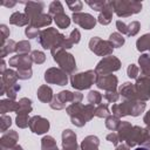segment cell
Wrapping results in <instances>:
<instances>
[{"label":"cell","mask_w":150,"mask_h":150,"mask_svg":"<svg viewBox=\"0 0 150 150\" xmlns=\"http://www.w3.org/2000/svg\"><path fill=\"white\" fill-rule=\"evenodd\" d=\"M39 39V43L43 49H49L52 54L59 50H67L70 49L74 45L70 42L69 38L61 34L56 28L48 27L41 30Z\"/></svg>","instance_id":"6da1fadb"},{"label":"cell","mask_w":150,"mask_h":150,"mask_svg":"<svg viewBox=\"0 0 150 150\" xmlns=\"http://www.w3.org/2000/svg\"><path fill=\"white\" fill-rule=\"evenodd\" d=\"M95 105L94 104H82V103H70L66 108V112L70 117L71 123L75 127L82 128L87 122L93 120L95 116Z\"/></svg>","instance_id":"7a4b0ae2"},{"label":"cell","mask_w":150,"mask_h":150,"mask_svg":"<svg viewBox=\"0 0 150 150\" xmlns=\"http://www.w3.org/2000/svg\"><path fill=\"white\" fill-rule=\"evenodd\" d=\"M146 103L143 101H128L124 100L122 103L112 104L111 111L112 115L117 117H124V116H132L137 117L145 110Z\"/></svg>","instance_id":"3957f363"},{"label":"cell","mask_w":150,"mask_h":150,"mask_svg":"<svg viewBox=\"0 0 150 150\" xmlns=\"http://www.w3.org/2000/svg\"><path fill=\"white\" fill-rule=\"evenodd\" d=\"M110 2L118 18H128L142 11V2L136 0H112Z\"/></svg>","instance_id":"277c9868"},{"label":"cell","mask_w":150,"mask_h":150,"mask_svg":"<svg viewBox=\"0 0 150 150\" xmlns=\"http://www.w3.org/2000/svg\"><path fill=\"white\" fill-rule=\"evenodd\" d=\"M97 77H98V75L95 71V69H89L86 71L75 73V74L70 75V84L77 91L89 89L93 84H96Z\"/></svg>","instance_id":"5b68a950"},{"label":"cell","mask_w":150,"mask_h":150,"mask_svg":"<svg viewBox=\"0 0 150 150\" xmlns=\"http://www.w3.org/2000/svg\"><path fill=\"white\" fill-rule=\"evenodd\" d=\"M83 98V95L80 91H70V90H62L57 93L52 102L49 103V107L54 110H62L66 107L67 103H81Z\"/></svg>","instance_id":"8992f818"},{"label":"cell","mask_w":150,"mask_h":150,"mask_svg":"<svg viewBox=\"0 0 150 150\" xmlns=\"http://www.w3.org/2000/svg\"><path fill=\"white\" fill-rule=\"evenodd\" d=\"M52 56H53V60L59 64V68H61L64 73H67L68 75L75 74L77 66L73 54L68 53L67 50H59L52 54Z\"/></svg>","instance_id":"52a82bcc"},{"label":"cell","mask_w":150,"mask_h":150,"mask_svg":"<svg viewBox=\"0 0 150 150\" xmlns=\"http://www.w3.org/2000/svg\"><path fill=\"white\" fill-rule=\"evenodd\" d=\"M88 47L97 56L105 57V56L112 55V52H114V46L111 45V42L109 40H102L100 36H93L89 40Z\"/></svg>","instance_id":"ba28073f"},{"label":"cell","mask_w":150,"mask_h":150,"mask_svg":"<svg viewBox=\"0 0 150 150\" xmlns=\"http://www.w3.org/2000/svg\"><path fill=\"white\" fill-rule=\"evenodd\" d=\"M121 61L118 57L114 56V55H109L103 57L95 67V71L97 73V75H108V74H112L114 71L120 70L121 68Z\"/></svg>","instance_id":"9c48e42d"},{"label":"cell","mask_w":150,"mask_h":150,"mask_svg":"<svg viewBox=\"0 0 150 150\" xmlns=\"http://www.w3.org/2000/svg\"><path fill=\"white\" fill-rule=\"evenodd\" d=\"M145 142H148V135L145 128H142L139 125H132L129 134L125 137L124 143L129 146H136V145H143Z\"/></svg>","instance_id":"30bf717a"},{"label":"cell","mask_w":150,"mask_h":150,"mask_svg":"<svg viewBox=\"0 0 150 150\" xmlns=\"http://www.w3.org/2000/svg\"><path fill=\"white\" fill-rule=\"evenodd\" d=\"M45 81L48 84H56V86H66L68 83V74L64 73L61 68L50 67L45 71L43 75Z\"/></svg>","instance_id":"8fae6325"},{"label":"cell","mask_w":150,"mask_h":150,"mask_svg":"<svg viewBox=\"0 0 150 150\" xmlns=\"http://www.w3.org/2000/svg\"><path fill=\"white\" fill-rule=\"evenodd\" d=\"M135 88L139 101L146 102L150 100V75H138L135 82Z\"/></svg>","instance_id":"7c38bea8"},{"label":"cell","mask_w":150,"mask_h":150,"mask_svg":"<svg viewBox=\"0 0 150 150\" xmlns=\"http://www.w3.org/2000/svg\"><path fill=\"white\" fill-rule=\"evenodd\" d=\"M49 128H50L49 121L40 115H34L29 120V129L33 134L43 135L49 130Z\"/></svg>","instance_id":"4fadbf2b"},{"label":"cell","mask_w":150,"mask_h":150,"mask_svg":"<svg viewBox=\"0 0 150 150\" xmlns=\"http://www.w3.org/2000/svg\"><path fill=\"white\" fill-rule=\"evenodd\" d=\"M71 20L74 21V23L79 25L81 28L83 29H93L96 26L97 19H95L91 14L89 13H73L71 15Z\"/></svg>","instance_id":"5bb4252c"},{"label":"cell","mask_w":150,"mask_h":150,"mask_svg":"<svg viewBox=\"0 0 150 150\" xmlns=\"http://www.w3.org/2000/svg\"><path fill=\"white\" fill-rule=\"evenodd\" d=\"M96 86L98 89H102L105 91H116L117 86H118V79L114 74L98 75Z\"/></svg>","instance_id":"9a60e30c"},{"label":"cell","mask_w":150,"mask_h":150,"mask_svg":"<svg viewBox=\"0 0 150 150\" xmlns=\"http://www.w3.org/2000/svg\"><path fill=\"white\" fill-rule=\"evenodd\" d=\"M62 150H81L77 144V136L71 129L62 131Z\"/></svg>","instance_id":"2e32d148"},{"label":"cell","mask_w":150,"mask_h":150,"mask_svg":"<svg viewBox=\"0 0 150 150\" xmlns=\"http://www.w3.org/2000/svg\"><path fill=\"white\" fill-rule=\"evenodd\" d=\"M32 63H33V60L28 54H16L12 56L8 61L9 67H13L16 69H30Z\"/></svg>","instance_id":"e0dca14e"},{"label":"cell","mask_w":150,"mask_h":150,"mask_svg":"<svg viewBox=\"0 0 150 150\" xmlns=\"http://www.w3.org/2000/svg\"><path fill=\"white\" fill-rule=\"evenodd\" d=\"M19 141V134L15 130H9L2 134L0 138V150H12Z\"/></svg>","instance_id":"ac0fdd59"},{"label":"cell","mask_w":150,"mask_h":150,"mask_svg":"<svg viewBox=\"0 0 150 150\" xmlns=\"http://www.w3.org/2000/svg\"><path fill=\"white\" fill-rule=\"evenodd\" d=\"M45 9V4L43 2H35V1H28L25 2V14L28 16L29 21L36 16H39L40 14L43 13Z\"/></svg>","instance_id":"d6986e66"},{"label":"cell","mask_w":150,"mask_h":150,"mask_svg":"<svg viewBox=\"0 0 150 150\" xmlns=\"http://www.w3.org/2000/svg\"><path fill=\"white\" fill-rule=\"evenodd\" d=\"M118 94H120V96H122L124 100H128V101H139V100L137 98V93H136L135 83L124 82L123 84L120 86V88H118Z\"/></svg>","instance_id":"ffe728a7"},{"label":"cell","mask_w":150,"mask_h":150,"mask_svg":"<svg viewBox=\"0 0 150 150\" xmlns=\"http://www.w3.org/2000/svg\"><path fill=\"white\" fill-rule=\"evenodd\" d=\"M112 13H114V9H112V6H111V2L107 1L103 11L100 12V14L97 16V22H100L103 26L109 25L111 22V19H112Z\"/></svg>","instance_id":"44dd1931"},{"label":"cell","mask_w":150,"mask_h":150,"mask_svg":"<svg viewBox=\"0 0 150 150\" xmlns=\"http://www.w3.org/2000/svg\"><path fill=\"white\" fill-rule=\"evenodd\" d=\"M36 95H38V98L39 101H41L42 103H50L53 97H54V94H53V89L47 86V84H42L38 88V91H36Z\"/></svg>","instance_id":"7402d4cb"},{"label":"cell","mask_w":150,"mask_h":150,"mask_svg":"<svg viewBox=\"0 0 150 150\" xmlns=\"http://www.w3.org/2000/svg\"><path fill=\"white\" fill-rule=\"evenodd\" d=\"M100 146V139L95 135H89L84 137L80 144L81 150H98Z\"/></svg>","instance_id":"603a6c76"},{"label":"cell","mask_w":150,"mask_h":150,"mask_svg":"<svg viewBox=\"0 0 150 150\" xmlns=\"http://www.w3.org/2000/svg\"><path fill=\"white\" fill-rule=\"evenodd\" d=\"M52 21H53V18H52V15L49 13L48 14L47 13H42L39 16L32 19L29 21V26H33V27H36V28L47 27V26H49L52 23Z\"/></svg>","instance_id":"cb8c5ba5"},{"label":"cell","mask_w":150,"mask_h":150,"mask_svg":"<svg viewBox=\"0 0 150 150\" xmlns=\"http://www.w3.org/2000/svg\"><path fill=\"white\" fill-rule=\"evenodd\" d=\"M9 23L14 25V26H18V27H23V26H28L29 25V19L25 13L14 12L9 16Z\"/></svg>","instance_id":"d4e9b609"},{"label":"cell","mask_w":150,"mask_h":150,"mask_svg":"<svg viewBox=\"0 0 150 150\" xmlns=\"http://www.w3.org/2000/svg\"><path fill=\"white\" fill-rule=\"evenodd\" d=\"M18 110V102L9 98H2L0 101V112L1 115H6V112H16Z\"/></svg>","instance_id":"484cf974"},{"label":"cell","mask_w":150,"mask_h":150,"mask_svg":"<svg viewBox=\"0 0 150 150\" xmlns=\"http://www.w3.org/2000/svg\"><path fill=\"white\" fill-rule=\"evenodd\" d=\"M18 73L13 69H7L5 73L1 74V82L6 86V87H11L13 84H16L18 81Z\"/></svg>","instance_id":"4316f807"},{"label":"cell","mask_w":150,"mask_h":150,"mask_svg":"<svg viewBox=\"0 0 150 150\" xmlns=\"http://www.w3.org/2000/svg\"><path fill=\"white\" fill-rule=\"evenodd\" d=\"M33 107H32V100L28 97H22L19 100L18 102V110H16V115L20 114H28L32 112Z\"/></svg>","instance_id":"83f0119b"},{"label":"cell","mask_w":150,"mask_h":150,"mask_svg":"<svg viewBox=\"0 0 150 150\" xmlns=\"http://www.w3.org/2000/svg\"><path fill=\"white\" fill-rule=\"evenodd\" d=\"M15 48H16V42L14 40L8 39L4 45L0 46V56H1V59H4L5 56L14 53Z\"/></svg>","instance_id":"f1b7e54d"},{"label":"cell","mask_w":150,"mask_h":150,"mask_svg":"<svg viewBox=\"0 0 150 150\" xmlns=\"http://www.w3.org/2000/svg\"><path fill=\"white\" fill-rule=\"evenodd\" d=\"M136 48L138 52H150V33L143 34L141 38L137 39L136 41Z\"/></svg>","instance_id":"f546056e"},{"label":"cell","mask_w":150,"mask_h":150,"mask_svg":"<svg viewBox=\"0 0 150 150\" xmlns=\"http://www.w3.org/2000/svg\"><path fill=\"white\" fill-rule=\"evenodd\" d=\"M138 64H139V68H141V74L150 75V55L142 54L138 57Z\"/></svg>","instance_id":"4dcf8cb0"},{"label":"cell","mask_w":150,"mask_h":150,"mask_svg":"<svg viewBox=\"0 0 150 150\" xmlns=\"http://www.w3.org/2000/svg\"><path fill=\"white\" fill-rule=\"evenodd\" d=\"M41 150H59L56 141L53 136H43L41 138Z\"/></svg>","instance_id":"1f68e13d"},{"label":"cell","mask_w":150,"mask_h":150,"mask_svg":"<svg viewBox=\"0 0 150 150\" xmlns=\"http://www.w3.org/2000/svg\"><path fill=\"white\" fill-rule=\"evenodd\" d=\"M131 128H132V124L130 122H128V121H122L121 122V125L117 129V135H118V139H120L121 143H124L125 137L129 134Z\"/></svg>","instance_id":"d6a6232c"},{"label":"cell","mask_w":150,"mask_h":150,"mask_svg":"<svg viewBox=\"0 0 150 150\" xmlns=\"http://www.w3.org/2000/svg\"><path fill=\"white\" fill-rule=\"evenodd\" d=\"M53 19H54V22L56 23V26L61 29H66L70 25V18L64 13H61V14L53 16Z\"/></svg>","instance_id":"836d02e7"},{"label":"cell","mask_w":150,"mask_h":150,"mask_svg":"<svg viewBox=\"0 0 150 150\" xmlns=\"http://www.w3.org/2000/svg\"><path fill=\"white\" fill-rule=\"evenodd\" d=\"M121 118L120 117H117V116H115V115H110V116H108L107 118H105V128L108 129V130H110V131H116L118 128H120V125H121Z\"/></svg>","instance_id":"e575fe53"},{"label":"cell","mask_w":150,"mask_h":150,"mask_svg":"<svg viewBox=\"0 0 150 150\" xmlns=\"http://www.w3.org/2000/svg\"><path fill=\"white\" fill-rule=\"evenodd\" d=\"M109 41L111 42V45L114 46V48H120V47H122L124 45L125 39L118 32H114V33H111L109 35Z\"/></svg>","instance_id":"d590c367"},{"label":"cell","mask_w":150,"mask_h":150,"mask_svg":"<svg viewBox=\"0 0 150 150\" xmlns=\"http://www.w3.org/2000/svg\"><path fill=\"white\" fill-rule=\"evenodd\" d=\"M48 12H49L50 15L55 16V15H57V14L64 13V8H63V6H62V4H61L60 1L55 0V1H52V2L49 4Z\"/></svg>","instance_id":"8d00e7d4"},{"label":"cell","mask_w":150,"mask_h":150,"mask_svg":"<svg viewBox=\"0 0 150 150\" xmlns=\"http://www.w3.org/2000/svg\"><path fill=\"white\" fill-rule=\"evenodd\" d=\"M30 43L28 40H21L19 42H16V48H15V53L16 54H28L30 52Z\"/></svg>","instance_id":"74e56055"},{"label":"cell","mask_w":150,"mask_h":150,"mask_svg":"<svg viewBox=\"0 0 150 150\" xmlns=\"http://www.w3.org/2000/svg\"><path fill=\"white\" fill-rule=\"evenodd\" d=\"M110 111H109V108H108V104H103V103H100L96 108H95V116L98 117V118H107L108 116H110Z\"/></svg>","instance_id":"f35d334b"},{"label":"cell","mask_w":150,"mask_h":150,"mask_svg":"<svg viewBox=\"0 0 150 150\" xmlns=\"http://www.w3.org/2000/svg\"><path fill=\"white\" fill-rule=\"evenodd\" d=\"M29 120H30V117L28 116V114H20V115H16V117H15V124L20 129H25V128L29 127Z\"/></svg>","instance_id":"ab89813d"},{"label":"cell","mask_w":150,"mask_h":150,"mask_svg":"<svg viewBox=\"0 0 150 150\" xmlns=\"http://www.w3.org/2000/svg\"><path fill=\"white\" fill-rule=\"evenodd\" d=\"M87 100L90 104H94V105H98L102 101V95L100 94V91L97 90H90L87 95Z\"/></svg>","instance_id":"60d3db41"},{"label":"cell","mask_w":150,"mask_h":150,"mask_svg":"<svg viewBox=\"0 0 150 150\" xmlns=\"http://www.w3.org/2000/svg\"><path fill=\"white\" fill-rule=\"evenodd\" d=\"M20 89H21V86L18 84V83H16V84H13V86H11V87H6V95H7V98L15 101L16 95H18V93L20 91Z\"/></svg>","instance_id":"b9f144b4"},{"label":"cell","mask_w":150,"mask_h":150,"mask_svg":"<svg viewBox=\"0 0 150 150\" xmlns=\"http://www.w3.org/2000/svg\"><path fill=\"white\" fill-rule=\"evenodd\" d=\"M30 57H32L33 62L36 64H42L46 61V54L41 50H33L30 53Z\"/></svg>","instance_id":"7bdbcfd3"},{"label":"cell","mask_w":150,"mask_h":150,"mask_svg":"<svg viewBox=\"0 0 150 150\" xmlns=\"http://www.w3.org/2000/svg\"><path fill=\"white\" fill-rule=\"evenodd\" d=\"M12 125V118L8 115H1L0 116V129L1 132H6L7 129H9V127Z\"/></svg>","instance_id":"ee69618b"},{"label":"cell","mask_w":150,"mask_h":150,"mask_svg":"<svg viewBox=\"0 0 150 150\" xmlns=\"http://www.w3.org/2000/svg\"><path fill=\"white\" fill-rule=\"evenodd\" d=\"M86 4H87L91 9L97 11V12H102L103 8H104V6H105V4H107V1H105V0H103V1H102V0H97V1H89V0H87Z\"/></svg>","instance_id":"f6af8a7d"},{"label":"cell","mask_w":150,"mask_h":150,"mask_svg":"<svg viewBox=\"0 0 150 150\" xmlns=\"http://www.w3.org/2000/svg\"><path fill=\"white\" fill-rule=\"evenodd\" d=\"M141 29V23L138 21H131L129 25H128V36H135L138 34Z\"/></svg>","instance_id":"bcb514c9"},{"label":"cell","mask_w":150,"mask_h":150,"mask_svg":"<svg viewBox=\"0 0 150 150\" xmlns=\"http://www.w3.org/2000/svg\"><path fill=\"white\" fill-rule=\"evenodd\" d=\"M40 33H41V30H40L39 28L33 27V26H29V25L25 28V34H26V36H27L28 39L39 38V36H40Z\"/></svg>","instance_id":"7dc6e473"},{"label":"cell","mask_w":150,"mask_h":150,"mask_svg":"<svg viewBox=\"0 0 150 150\" xmlns=\"http://www.w3.org/2000/svg\"><path fill=\"white\" fill-rule=\"evenodd\" d=\"M68 8L73 12V13H80L82 7H83V4L80 1V0H75V1H67L66 2Z\"/></svg>","instance_id":"c3c4849f"},{"label":"cell","mask_w":150,"mask_h":150,"mask_svg":"<svg viewBox=\"0 0 150 150\" xmlns=\"http://www.w3.org/2000/svg\"><path fill=\"white\" fill-rule=\"evenodd\" d=\"M127 75L130 77V79H137L138 77V75H139V67H137L136 64H134V63H131V64H129L128 66V68H127Z\"/></svg>","instance_id":"681fc988"},{"label":"cell","mask_w":150,"mask_h":150,"mask_svg":"<svg viewBox=\"0 0 150 150\" xmlns=\"http://www.w3.org/2000/svg\"><path fill=\"white\" fill-rule=\"evenodd\" d=\"M103 97L109 102V103H115L120 100V94L118 91H105Z\"/></svg>","instance_id":"f907efd6"},{"label":"cell","mask_w":150,"mask_h":150,"mask_svg":"<svg viewBox=\"0 0 150 150\" xmlns=\"http://www.w3.org/2000/svg\"><path fill=\"white\" fill-rule=\"evenodd\" d=\"M16 73H18V77H19L20 80H28V79H30L32 75H33L32 68H30V69H18Z\"/></svg>","instance_id":"816d5d0a"},{"label":"cell","mask_w":150,"mask_h":150,"mask_svg":"<svg viewBox=\"0 0 150 150\" xmlns=\"http://www.w3.org/2000/svg\"><path fill=\"white\" fill-rule=\"evenodd\" d=\"M69 40H70V42L73 43V45H76V43H79L80 42V40H81V33H80V30L79 29H73L71 32H70V34H69Z\"/></svg>","instance_id":"f5cc1de1"},{"label":"cell","mask_w":150,"mask_h":150,"mask_svg":"<svg viewBox=\"0 0 150 150\" xmlns=\"http://www.w3.org/2000/svg\"><path fill=\"white\" fill-rule=\"evenodd\" d=\"M0 30H1V45H4V43L8 40L11 32H9L8 27H7L6 25H4V23L0 25ZM1 45H0V46H1Z\"/></svg>","instance_id":"db71d44e"},{"label":"cell","mask_w":150,"mask_h":150,"mask_svg":"<svg viewBox=\"0 0 150 150\" xmlns=\"http://www.w3.org/2000/svg\"><path fill=\"white\" fill-rule=\"evenodd\" d=\"M116 28H117L120 34H122V35H127L128 34V25H125L123 21L117 20L116 21Z\"/></svg>","instance_id":"11a10c76"},{"label":"cell","mask_w":150,"mask_h":150,"mask_svg":"<svg viewBox=\"0 0 150 150\" xmlns=\"http://www.w3.org/2000/svg\"><path fill=\"white\" fill-rule=\"evenodd\" d=\"M107 141L108 142H110V143H112L115 146H117L118 145V142H120V139H118V135H117V132H110V134H108L107 135Z\"/></svg>","instance_id":"9f6ffc18"},{"label":"cell","mask_w":150,"mask_h":150,"mask_svg":"<svg viewBox=\"0 0 150 150\" xmlns=\"http://www.w3.org/2000/svg\"><path fill=\"white\" fill-rule=\"evenodd\" d=\"M143 122L145 123V125L148 127V125H150V109L145 112V115H144V117H143Z\"/></svg>","instance_id":"6f0895ef"},{"label":"cell","mask_w":150,"mask_h":150,"mask_svg":"<svg viewBox=\"0 0 150 150\" xmlns=\"http://www.w3.org/2000/svg\"><path fill=\"white\" fill-rule=\"evenodd\" d=\"M135 150H150V142H145L143 145L137 146Z\"/></svg>","instance_id":"680465c9"},{"label":"cell","mask_w":150,"mask_h":150,"mask_svg":"<svg viewBox=\"0 0 150 150\" xmlns=\"http://www.w3.org/2000/svg\"><path fill=\"white\" fill-rule=\"evenodd\" d=\"M1 5L11 8V7H14V6L16 5V1H2V2H1Z\"/></svg>","instance_id":"91938a15"},{"label":"cell","mask_w":150,"mask_h":150,"mask_svg":"<svg viewBox=\"0 0 150 150\" xmlns=\"http://www.w3.org/2000/svg\"><path fill=\"white\" fill-rule=\"evenodd\" d=\"M115 150H130V148H129L125 143H121V144H118V145L116 146Z\"/></svg>","instance_id":"94428289"},{"label":"cell","mask_w":150,"mask_h":150,"mask_svg":"<svg viewBox=\"0 0 150 150\" xmlns=\"http://www.w3.org/2000/svg\"><path fill=\"white\" fill-rule=\"evenodd\" d=\"M7 69H6V62H5V60L4 59H1V66H0V74H2V73H5Z\"/></svg>","instance_id":"6125c7cd"},{"label":"cell","mask_w":150,"mask_h":150,"mask_svg":"<svg viewBox=\"0 0 150 150\" xmlns=\"http://www.w3.org/2000/svg\"><path fill=\"white\" fill-rule=\"evenodd\" d=\"M5 94H6V86L2 82H0V95H5Z\"/></svg>","instance_id":"be15d7a7"},{"label":"cell","mask_w":150,"mask_h":150,"mask_svg":"<svg viewBox=\"0 0 150 150\" xmlns=\"http://www.w3.org/2000/svg\"><path fill=\"white\" fill-rule=\"evenodd\" d=\"M145 130H146V135H148V142H150V125H148L145 128Z\"/></svg>","instance_id":"e7e4bbea"}]
</instances>
